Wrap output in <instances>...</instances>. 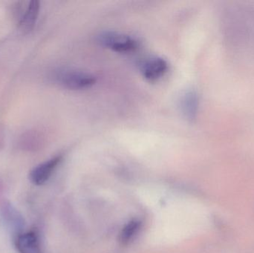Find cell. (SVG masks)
Masks as SVG:
<instances>
[{
	"mask_svg": "<svg viewBox=\"0 0 254 253\" xmlns=\"http://www.w3.org/2000/svg\"><path fill=\"white\" fill-rule=\"evenodd\" d=\"M98 41L103 47L119 53H130L138 49V41L131 36L115 31L98 34Z\"/></svg>",
	"mask_w": 254,
	"mask_h": 253,
	"instance_id": "1",
	"label": "cell"
},
{
	"mask_svg": "<svg viewBox=\"0 0 254 253\" xmlns=\"http://www.w3.org/2000/svg\"><path fill=\"white\" fill-rule=\"evenodd\" d=\"M57 82L70 90H83L92 87L96 83L95 76L78 70H62L55 75Z\"/></svg>",
	"mask_w": 254,
	"mask_h": 253,
	"instance_id": "2",
	"label": "cell"
},
{
	"mask_svg": "<svg viewBox=\"0 0 254 253\" xmlns=\"http://www.w3.org/2000/svg\"><path fill=\"white\" fill-rule=\"evenodd\" d=\"M168 63L160 56H152L140 64V70L146 80L154 82L161 78L168 70Z\"/></svg>",
	"mask_w": 254,
	"mask_h": 253,
	"instance_id": "3",
	"label": "cell"
},
{
	"mask_svg": "<svg viewBox=\"0 0 254 253\" xmlns=\"http://www.w3.org/2000/svg\"><path fill=\"white\" fill-rule=\"evenodd\" d=\"M61 161V156H57L34 168L30 174V180L31 182L36 185L45 184L49 179Z\"/></svg>",
	"mask_w": 254,
	"mask_h": 253,
	"instance_id": "4",
	"label": "cell"
},
{
	"mask_svg": "<svg viewBox=\"0 0 254 253\" xmlns=\"http://www.w3.org/2000/svg\"><path fill=\"white\" fill-rule=\"evenodd\" d=\"M180 108L185 118L193 121L198 114L199 98L198 94L193 89L185 91L180 98Z\"/></svg>",
	"mask_w": 254,
	"mask_h": 253,
	"instance_id": "5",
	"label": "cell"
},
{
	"mask_svg": "<svg viewBox=\"0 0 254 253\" xmlns=\"http://www.w3.org/2000/svg\"><path fill=\"white\" fill-rule=\"evenodd\" d=\"M16 247L20 253H40L38 239L34 233L21 235L16 242Z\"/></svg>",
	"mask_w": 254,
	"mask_h": 253,
	"instance_id": "6",
	"label": "cell"
},
{
	"mask_svg": "<svg viewBox=\"0 0 254 253\" xmlns=\"http://www.w3.org/2000/svg\"><path fill=\"white\" fill-rule=\"evenodd\" d=\"M40 1L32 0L25 9L23 16L21 18L20 27L24 31H28L34 27L40 11Z\"/></svg>",
	"mask_w": 254,
	"mask_h": 253,
	"instance_id": "7",
	"label": "cell"
},
{
	"mask_svg": "<svg viewBox=\"0 0 254 253\" xmlns=\"http://www.w3.org/2000/svg\"><path fill=\"white\" fill-rule=\"evenodd\" d=\"M141 227V222L138 220H131L127 224L121 233L120 240L123 244H127L134 237Z\"/></svg>",
	"mask_w": 254,
	"mask_h": 253,
	"instance_id": "8",
	"label": "cell"
}]
</instances>
